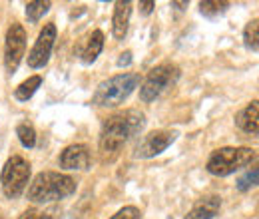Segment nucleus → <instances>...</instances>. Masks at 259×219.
<instances>
[{
    "label": "nucleus",
    "mask_w": 259,
    "mask_h": 219,
    "mask_svg": "<svg viewBox=\"0 0 259 219\" xmlns=\"http://www.w3.org/2000/svg\"><path fill=\"white\" fill-rule=\"evenodd\" d=\"M146 127L144 112L128 108L108 116L100 129V154L104 159H112L128 144L134 136H138Z\"/></svg>",
    "instance_id": "1"
},
{
    "label": "nucleus",
    "mask_w": 259,
    "mask_h": 219,
    "mask_svg": "<svg viewBox=\"0 0 259 219\" xmlns=\"http://www.w3.org/2000/svg\"><path fill=\"white\" fill-rule=\"evenodd\" d=\"M76 191L74 178L58 171H42L32 180L28 188V199L32 203H52L70 197Z\"/></svg>",
    "instance_id": "2"
},
{
    "label": "nucleus",
    "mask_w": 259,
    "mask_h": 219,
    "mask_svg": "<svg viewBox=\"0 0 259 219\" xmlns=\"http://www.w3.org/2000/svg\"><path fill=\"white\" fill-rule=\"evenodd\" d=\"M140 84V76L124 72V74H116L108 80H104L96 88V92L92 96V102L100 108H114L120 106L128 100L132 92L138 88Z\"/></svg>",
    "instance_id": "3"
},
{
    "label": "nucleus",
    "mask_w": 259,
    "mask_h": 219,
    "mask_svg": "<svg viewBox=\"0 0 259 219\" xmlns=\"http://www.w3.org/2000/svg\"><path fill=\"white\" fill-rule=\"evenodd\" d=\"M257 159V152L251 148H220L207 159V171L215 178H227Z\"/></svg>",
    "instance_id": "4"
},
{
    "label": "nucleus",
    "mask_w": 259,
    "mask_h": 219,
    "mask_svg": "<svg viewBox=\"0 0 259 219\" xmlns=\"http://www.w3.org/2000/svg\"><path fill=\"white\" fill-rule=\"evenodd\" d=\"M180 80V68L176 64H160L156 68H152L148 72V76L144 78L142 86H140V100L150 104L154 100H158L163 92H167L176 82Z\"/></svg>",
    "instance_id": "5"
},
{
    "label": "nucleus",
    "mask_w": 259,
    "mask_h": 219,
    "mask_svg": "<svg viewBox=\"0 0 259 219\" xmlns=\"http://www.w3.org/2000/svg\"><path fill=\"white\" fill-rule=\"evenodd\" d=\"M30 182V163L22 156H12L6 159L2 173H0V184L6 197L14 199L18 197Z\"/></svg>",
    "instance_id": "6"
},
{
    "label": "nucleus",
    "mask_w": 259,
    "mask_h": 219,
    "mask_svg": "<svg viewBox=\"0 0 259 219\" xmlns=\"http://www.w3.org/2000/svg\"><path fill=\"white\" fill-rule=\"evenodd\" d=\"M24 50H26V30L22 28V24L14 22L6 30V38H4V66L10 74L18 70Z\"/></svg>",
    "instance_id": "7"
},
{
    "label": "nucleus",
    "mask_w": 259,
    "mask_h": 219,
    "mask_svg": "<svg viewBox=\"0 0 259 219\" xmlns=\"http://www.w3.org/2000/svg\"><path fill=\"white\" fill-rule=\"evenodd\" d=\"M178 138V132L176 129H156V132H150L146 134L136 150H134V157H140V159H150V157L160 156L162 152H165Z\"/></svg>",
    "instance_id": "8"
},
{
    "label": "nucleus",
    "mask_w": 259,
    "mask_h": 219,
    "mask_svg": "<svg viewBox=\"0 0 259 219\" xmlns=\"http://www.w3.org/2000/svg\"><path fill=\"white\" fill-rule=\"evenodd\" d=\"M54 40H56V26H54V22H48L40 30L36 42H34L32 50L28 54V66L30 68H44L48 64L50 56H52Z\"/></svg>",
    "instance_id": "9"
},
{
    "label": "nucleus",
    "mask_w": 259,
    "mask_h": 219,
    "mask_svg": "<svg viewBox=\"0 0 259 219\" xmlns=\"http://www.w3.org/2000/svg\"><path fill=\"white\" fill-rule=\"evenodd\" d=\"M60 167L74 169V171H84L90 167V148L84 144H72L60 154Z\"/></svg>",
    "instance_id": "10"
},
{
    "label": "nucleus",
    "mask_w": 259,
    "mask_h": 219,
    "mask_svg": "<svg viewBox=\"0 0 259 219\" xmlns=\"http://www.w3.org/2000/svg\"><path fill=\"white\" fill-rule=\"evenodd\" d=\"M102 48H104V32L94 30L82 38L76 52H78L80 60L84 64H94L96 58L100 56V52H102Z\"/></svg>",
    "instance_id": "11"
},
{
    "label": "nucleus",
    "mask_w": 259,
    "mask_h": 219,
    "mask_svg": "<svg viewBox=\"0 0 259 219\" xmlns=\"http://www.w3.org/2000/svg\"><path fill=\"white\" fill-rule=\"evenodd\" d=\"M220 207H222V197L220 195H205V197L195 201L194 207L190 209V213L186 215V219H213L218 215Z\"/></svg>",
    "instance_id": "12"
},
{
    "label": "nucleus",
    "mask_w": 259,
    "mask_h": 219,
    "mask_svg": "<svg viewBox=\"0 0 259 219\" xmlns=\"http://www.w3.org/2000/svg\"><path fill=\"white\" fill-rule=\"evenodd\" d=\"M114 16H112V34L116 40H122L128 32L130 16H132V2L128 0H120L114 4Z\"/></svg>",
    "instance_id": "13"
},
{
    "label": "nucleus",
    "mask_w": 259,
    "mask_h": 219,
    "mask_svg": "<svg viewBox=\"0 0 259 219\" xmlns=\"http://www.w3.org/2000/svg\"><path fill=\"white\" fill-rule=\"evenodd\" d=\"M257 114H259V102L257 100H253L251 104H247L243 110L237 112V116H235V124H237V127H239L241 132L251 134V136H257V132H259Z\"/></svg>",
    "instance_id": "14"
},
{
    "label": "nucleus",
    "mask_w": 259,
    "mask_h": 219,
    "mask_svg": "<svg viewBox=\"0 0 259 219\" xmlns=\"http://www.w3.org/2000/svg\"><path fill=\"white\" fill-rule=\"evenodd\" d=\"M42 86V76H30L28 80H24L16 90H14V98L18 100V102H28L34 94H36V90Z\"/></svg>",
    "instance_id": "15"
},
{
    "label": "nucleus",
    "mask_w": 259,
    "mask_h": 219,
    "mask_svg": "<svg viewBox=\"0 0 259 219\" xmlns=\"http://www.w3.org/2000/svg\"><path fill=\"white\" fill-rule=\"evenodd\" d=\"M229 8V2H220V0H205V2H199V12L205 16V18H218L222 16Z\"/></svg>",
    "instance_id": "16"
},
{
    "label": "nucleus",
    "mask_w": 259,
    "mask_h": 219,
    "mask_svg": "<svg viewBox=\"0 0 259 219\" xmlns=\"http://www.w3.org/2000/svg\"><path fill=\"white\" fill-rule=\"evenodd\" d=\"M50 2L48 0H36V2H28L26 4V18H28V22H38L48 10H50Z\"/></svg>",
    "instance_id": "17"
},
{
    "label": "nucleus",
    "mask_w": 259,
    "mask_h": 219,
    "mask_svg": "<svg viewBox=\"0 0 259 219\" xmlns=\"http://www.w3.org/2000/svg\"><path fill=\"white\" fill-rule=\"evenodd\" d=\"M257 24H259L257 18H253L251 22H247V26H245V30H243V42H245V46H247L251 52H257V48H259V42H257L259 26Z\"/></svg>",
    "instance_id": "18"
},
{
    "label": "nucleus",
    "mask_w": 259,
    "mask_h": 219,
    "mask_svg": "<svg viewBox=\"0 0 259 219\" xmlns=\"http://www.w3.org/2000/svg\"><path fill=\"white\" fill-rule=\"evenodd\" d=\"M16 136L20 140V144L28 150H32L36 146V129L30 124H18L16 125Z\"/></svg>",
    "instance_id": "19"
},
{
    "label": "nucleus",
    "mask_w": 259,
    "mask_h": 219,
    "mask_svg": "<svg viewBox=\"0 0 259 219\" xmlns=\"http://www.w3.org/2000/svg\"><path fill=\"white\" fill-rule=\"evenodd\" d=\"M257 178H259V171H257V167H253V169H247L239 180H237V189L239 191H247V189H251V188H255L257 186Z\"/></svg>",
    "instance_id": "20"
},
{
    "label": "nucleus",
    "mask_w": 259,
    "mask_h": 219,
    "mask_svg": "<svg viewBox=\"0 0 259 219\" xmlns=\"http://www.w3.org/2000/svg\"><path fill=\"white\" fill-rule=\"evenodd\" d=\"M110 219H142V211L134 205H128V207H122L118 213H114Z\"/></svg>",
    "instance_id": "21"
},
{
    "label": "nucleus",
    "mask_w": 259,
    "mask_h": 219,
    "mask_svg": "<svg viewBox=\"0 0 259 219\" xmlns=\"http://www.w3.org/2000/svg\"><path fill=\"white\" fill-rule=\"evenodd\" d=\"M18 219H56L54 211H40V209H26Z\"/></svg>",
    "instance_id": "22"
},
{
    "label": "nucleus",
    "mask_w": 259,
    "mask_h": 219,
    "mask_svg": "<svg viewBox=\"0 0 259 219\" xmlns=\"http://www.w3.org/2000/svg\"><path fill=\"white\" fill-rule=\"evenodd\" d=\"M154 6H156V2L154 0H148V2H140V10H142V14H152V10H154Z\"/></svg>",
    "instance_id": "23"
},
{
    "label": "nucleus",
    "mask_w": 259,
    "mask_h": 219,
    "mask_svg": "<svg viewBox=\"0 0 259 219\" xmlns=\"http://www.w3.org/2000/svg\"><path fill=\"white\" fill-rule=\"evenodd\" d=\"M130 64H132V52L128 50V52H124V54L118 58V66L124 68V66H130Z\"/></svg>",
    "instance_id": "24"
},
{
    "label": "nucleus",
    "mask_w": 259,
    "mask_h": 219,
    "mask_svg": "<svg viewBox=\"0 0 259 219\" xmlns=\"http://www.w3.org/2000/svg\"><path fill=\"white\" fill-rule=\"evenodd\" d=\"M171 6H176L178 10H184L188 6V2H171Z\"/></svg>",
    "instance_id": "25"
},
{
    "label": "nucleus",
    "mask_w": 259,
    "mask_h": 219,
    "mask_svg": "<svg viewBox=\"0 0 259 219\" xmlns=\"http://www.w3.org/2000/svg\"><path fill=\"white\" fill-rule=\"evenodd\" d=\"M0 219H4V217H2V211H0Z\"/></svg>",
    "instance_id": "26"
}]
</instances>
